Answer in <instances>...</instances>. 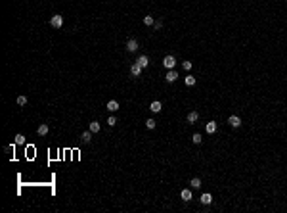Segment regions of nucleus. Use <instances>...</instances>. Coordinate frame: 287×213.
Wrapping results in <instances>:
<instances>
[{"mask_svg":"<svg viewBox=\"0 0 287 213\" xmlns=\"http://www.w3.org/2000/svg\"><path fill=\"white\" fill-rule=\"evenodd\" d=\"M50 25H52L54 29H61V25H63V17H61V15H52Z\"/></svg>","mask_w":287,"mask_h":213,"instance_id":"nucleus-1","label":"nucleus"},{"mask_svg":"<svg viewBox=\"0 0 287 213\" xmlns=\"http://www.w3.org/2000/svg\"><path fill=\"white\" fill-rule=\"evenodd\" d=\"M163 65L167 67V69H172L174 65H176V60H174V56H165V60H163Z\"/></svg>","mask_w":287,"mask_h":213,"instance_id":"nucleus-2","label":"nucleus"},{"mask_svg":"<svg viewBox=\"0 0 287 213\" xmlns=\"http://www.w3.org/2000/svg\"><path fill=\"white\" fill-rule=\"evenodd\" d=\"M165 79L169 81V83H174V81L178 79V73H176V71H174V69H169V73L165 75Z\"/></svg>","mask_w":287,"mask_h":213,"instance_id":"nucleus-3","label":"nucleus"},{"mask_svg":"<svg viewBox=\"0 0 287 213\" xmlns=\"http://www.w3.org/2000/svg\"><path fill=\"white\" fill-rule=\"evenodd\" d=\"M228 123H230V125H232V127H236V129H237V127L241 125V119H239V117H237V115H230Z\"/></svg>","mask_w":287,"mask_h":213,"instance_id":"nucleus-4","label":"nucleus"},{"mask_svg":"<svg viewBox=\"0 0 287 213\" xmlns=\"http://www.w3.org/2000/svg\"><path fill=\"white\" fill-rule=\"evenodd\" d=\"M142 69H144V67H142V65H140V64H138V61H136V64H134L132 67H130V73H132L134 77H138V75L142 73Z\"/></svg>","mask_w":287,"mask_h":213,"instance_id":"nucleus-5","label":"nucleus"},{"mask_svg":"<svg viewBox=\"0 0 287 213\" xmlns=\"http://www.w3.org/2000/svg\"><path fill=\"white\" fill-rule=\"evenodd\" d=\"M126 50H128V52H134V50H138V42L134 41V38H130V41L126 42Z\"/></svg>","mask_w":287,"mask_h":213,"instance_id":"nucleus-6","label":"nucleus"},{"mask_svg":"<svg viewBox=\"0 0 287 213\" xmlns=\"http://www.w3.org/2000/svg\"><path fill=\"white\" fill-rule=\"evenodd\" d=\"M205 131H207L209 134L216 133V123H214V121H211V123H207V125H205Z\"/></svg>","mask_w":287,"mask_h":213,"instance_id":"nucleus-7","label":"nucleus"},{"mask_svg":"<svg viewBox=\"0 0 287 213\" xmlns=\"http://www.w3.org/2000/svg\"><path fill=\"white\" fill-rule=\"evenodd\" d=\"M81 138H82V142H90L92 140V131H84V133L81 134Z\"/></svg>","mask_w":287,"mask_h":213,"instance_id":"nucleus-8","label":"nucleus"},{"mask_svg":"<svg viewBox=\"0 0 287 213\" xmlns=\"http://www.w3.org/2000/svg\"><path fill=\"white\" fill-rule=\"evenodd\" d=\"M107 110H109V111H117V110H119V102L109 100V102H107Z\"/></svg>","mask_w":287,"mask_h":213,"instance_id":"nucleus-9","label":"nucleus"},{"mask_svg":"<svg viewBox=\"0 0 287 213\" xmlns=\"http://www.w3.org/2000/svg\"><path fill=\"white\" fill-rule=\"evenodd\" d=\"M151 111H153V113H159L161 111V102H157V100H155V102H151Z\"/></svg>","mask_w":287,"mask_h":213,"instance_id":"nucleus-10","label":"nucleus"},{"mask_svg":"<svg viewBox=\"0 0 287 213\" xmlns=\"http://www.w3.org/2000/svg\"><path fill=\"white\" fill-rule=\"evenodd\" d=\"M197 119H199V113H197V111H191V113H188V121H190V123H195Z\"/></svg>","mask_w":287,"mask_h":213,"instance_id":"nucleus-11","label":"nucleus"},{"mask_svg":"<svg viewBox=\"0 0 287 213\" xmlns=\"http://www.w3.org/2000/svg\"><path fill=\"white\" fill-rule=\"evenodd\" d=\"M48 131H50V129H48V125H40L37 129V133H38V136H44V134H48Z\"/></svg>","mask_w":287,"mask_h":213,"instance_id":"nucleus-12","label":"nucleus"},{"mask_svg":"<svg viewBox=\"0 0 287 213\" xmlns=\"http://www.w3.org/2000/svg\"><path fill=\"white\" fill-rule=\"evenodd\" d=\"M211 202H213V196H211V194H203V196H201V204L209 205Z\"/></svg>","mask_w":287,"mask_h":213,"instance_id":"nucleus-13","label":"nucleus"},{"mask_svg":"<svg viewBox=\"0 0 287 213\" xmlns=\"http://www.w3.org/2000/svg\"><path fill=\"white\" fill-rule=\"evenodd\" d=\"M180 196H182L184 202H190V200H191V190H182V194H180Z\"/></svg>","mask_w":287,"mask_h":213,"instance_id":"nucleus-14","label":"nucleus"},{"mask_svg":"<svg viewBox=\"0 0 287 213\" xmlns=\"http://www.w3.org/2000/svg\"><path fill=\"white\" fill-rule=\"evenodd\" d=\"M138 64H140L142 67H147V64H149V60H147V56H140V58H138Z\"/></svg>","mask_w":287,"mask_h":213,"instance_id":"nucleus-15","label":"nucleus"},{"mask_svg":"<svg viewBox=\"0 0 287 213\" xmlns=\"http://www.w3.org/2000/svg\"><path fill=\"white\" fill-rule=\"evenodd\" d=\"M90 131L92 133H98V131H100V123H98V121H92L90 123Z\"/></svg>","mask_w":287,"mask_h":213,"instance_id":"nucleus-16","label":"nucleus"},{"mask_svg":"<svg viewBox=\"0 0 287 213\" xmlns=\"http://www.w3.org/2000/svg\"><path fill=\"white\" fill-rule=\"evenodd\" d=\"M190 184L193 186V188H199V186H201V179H197V177H195V179H191Z\"/></svg>","mask_w":287,"mask_h":213,"instance_id":"nucleus-17","label":"nucleus"},{"mask_svg":"<svg viewBox=\"0 0 287 213\" xmlns=\"http://www.w3.org/2000/svg\"><path fill=\"white\" fill-rule=\"evenodd\" d=\"M186 85H188V87H193V85H195V77L188 75V77H186Z\"/></svg>","mask_w":287,"mask_h":213,"instance_id":"nucleus-18","label":"nucleus"},{"mask_svg":"<svg viewBox=\"0 0 287 213\" xmlns=\"http://www.w3.org/2000/svg\"><path fill=\"white\" fill-rule=\"evenodd\" d=\"M144 23H146L147 27H149V25H153L155 21H153V17H151V15H146V17H144Z\"/></svg>","mask_w":287,"mask_h":213,"instance_id":"nucleus-19","label":"nucleus"},{"mask_svg":"<svg viewBox=\"0 0 287 213\" xmlns=\"http://www.w3.org/2000/svg\"><path fill=\"white\" fill-rule=\"evenodd\" d=\"M15 144H25V136L23 134H15Z\"/></svg>","mask_w":287,"mask_h":213,"instance_id":"nucleus-20","label":"nucleus"},{"mask_svg":"<svg viewBox=\"0 0 287 213\" xmlns=\"http://www.w3.org/2000/svg\"><path fill=\"white\" fill-rule=\"evenodd\" d=\"M107 125H109V127H115V125H117V117H115V115H111L109 119H107Z\"/></svg>","mask_w":287,"mask_h":213,"instance_id":"nucleus-21","label":"nucleus"},{"mask_svg":"<svg viewBox=\"0 0 287 213\" xmlns=\"http://www.w3.org/2000/svg\"><path fill=\"white\" fill-rule=\"evenodd\" d=\"M146 127H147V129H155V119H147L146 121Z\"/></svg>","mask_w":287,"mask_h":213,"instance_id":"nucleus-22","label":"nucleus"},{"mask_svg":"<svg viewBox=\"0 0 287 213\" xmlns=\"http://www.w3.org/2000/svg\"><path fill=\"white\" fill-rule=\"evenodd\" d=\"M17 104H19V106H25V104H27V96H19L17 98Z\"/></svg>","mask_w":287,"mask_h":213,"instance_id":"nucleus-23","label":"nucleus"},{"mask_svg":"<svg viewBox=\"0 0 287 213\" xmlns=\"http://www.w3.org/2000/svg\"><path fill=\"white\" fill-rule=\"evenodd\" d=\"M191 140H193V144H199V142H201V134H197V133H195L193 136H191Z\"/></svg>","mask_w":287,"mask_h":213,"instance_id":"nucleus-24","label":"nucleus"},{"mask_svg":"<svg viewBox=\"0 0 287 213\" xmlns=\"http://www.w3.org/2000/svg\"><path fill=\"white\" fill-rule=\"evenodd\" d=\"M182 67H184V69H191V61H184Z\"/></svg>","mask_w":287,"mask_h":213,"instance_id":"nucleus-25","label":"nucleus"},{"mask_svg":"<svg viewBox=\"0 0 287 213\" xmlns=\"http://www.w3.org/2000/svg\"><path fill=\"white\" fill-rule=\"evenodd\" d=\"M153 25H155V29H161V27H163V21H155Z\"/></svg>","mask_w":287,"mask_h":213,"instance_id":"nucleus-26","label":"nucleus"}]
</instances>
